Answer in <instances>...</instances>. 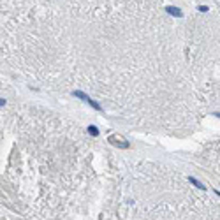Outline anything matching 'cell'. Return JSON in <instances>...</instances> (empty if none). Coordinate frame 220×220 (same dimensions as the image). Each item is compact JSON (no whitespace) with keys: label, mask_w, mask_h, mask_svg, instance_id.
Segmentation results:
<instances>
[{"label":"cell","mask_w":220,"mask_h":220,"mask_svg":"<svg viewBox=\"0 0 220 220\" xmlns=\"http://www.w3.org/2000/svg\"><path fill=\"white\" fill-rule=\"evenodd\" d=\"M109 141L115 144V146H120V148H129V143H121V141H118L116 138H109Z\"/></svg>","instance_id":"obj_4"},{"label":"cell","mask_w":220,"mask_h":220,"mask_svg":"<svg viewBox=\"0 0 220 220\" xmlns=\"http://www.w3.org/2000/svg\"><path fill=\"white\" fill-rule=\"evenodd\" d=\"M188 182H190V183H194V185H196L197 188H203V190H206V187H204V183H201V182L197 180V178H194V176H188Z\"/></svg>","instance_id":"obj_3"},{"label":"cell","mask_w":220,"mask_h":220,"mask_svg":"<svg viewBox=\"0 0 220 220\" xmlns=\"http://www.w3.org/2000/svg\"><path fill=\"white\" fill-rule=\"evenodd\" d=\"M72 95L74 97H77V99H81L83 102H86V104H90L92 108H94L95 111H99V113H102V108H100V104L99 102H95L90 95H86L85 92H81V90H72Z\"/></svg>","instance_id":"obj_1"},{"label":"cell","mask_w":220,"mask_h":220,"mask_svg":"<svg viewBox=\"0 0 220 220\" xmlns=\"http://www.w3.org/2000/svg\"><path fill=\"white\" fill-rule=\"evenodd\" d=\"M2 106H6V99H0V108Z\"/></svg>","instance_id":"obj_7"},{"label":"cell","mask_w":220,"mask_h":220,"mask_svg":"<svg viewBox=\"0 0 220 220\" xmlns=\"http://www.w3.org/2000/svg\"><path fill=\"white\" fill-rule=\"evenodd\" d=\"M197 11H199V12H208V11H209V7H208V6H199V7H197Z\"/></svg>","instance_id":"obj_6"},{"label":"cell","mask_w":220,"mask_h":220,"mask_svg":"<svg viewBox=\"0 0 220 220\" xmlns=\"http://www.w3.org/2000/svg\"><path fill=\"white\" fill-rule=\"evenodd\" d=\"M88 134L94 136V138H97V136H99V129H97L95 125H90V127H88Z\"/></svg>","instance_id":"obj_5"},{"label":"cell","mask_w":220,"mask_h":220,"mask_svg":"<svg viewBox=\"0 0 220 220\" xmlns=\"http://www.w3.org/2000/svg\"><path fill=\"white\" fill-rule=\"evenodd\" d=\"M165 12L171 14V16H176V18H182L183 16V11L180 7H174V6H167L165 7Z\"/></svg>","instance_id":"obj_2"}]
</instances>
